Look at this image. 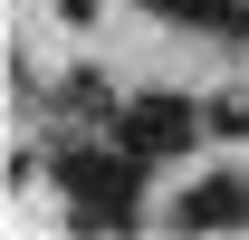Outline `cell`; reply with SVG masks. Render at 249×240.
Segmentation results:
<instances>
[{"mask_svg":"<svg viewBox=\"0 0 249 240\" xmlns=\"http://www.w3.org/2000/svg\"><path fill=\"white\" fill-rule=\"evenodd\" d=\"M134 173H154L144 154H77L67 163V192H77V211H96V221H134Z\"/></svg>","mask_w":249,"mask_h":240,"instance_id":"6da1fadb","label":"cell"},{"mask_svg":"<svg viewBox=\"0 0 249 240\" xmlns=\"http://www.w3.org/2000/svg\"><path fill=\"white\" fill-rule=\"evenodd\" d=\"M192 144V106L182 96H144V106H124V154H144V163H163V154Z\"/></svg>","mask_w":249,"mask_h":240,"instance_id":"7a4b0ae2","label":"cell"},{"mask_svg":"<svg viewBox=\"0 0 249 240\" xmlns=\"http://www.w3.org/2000/svg\"><path fill=\"white\" fill-rule=\"evenodd\" d=\"M240 211H249V192H240V182H201V192L182 202V221H240Z\"/></svg>","mask_w":249,"mask_h":240,"instance_id":"3957f363","label":"cell"}]
</instances>
